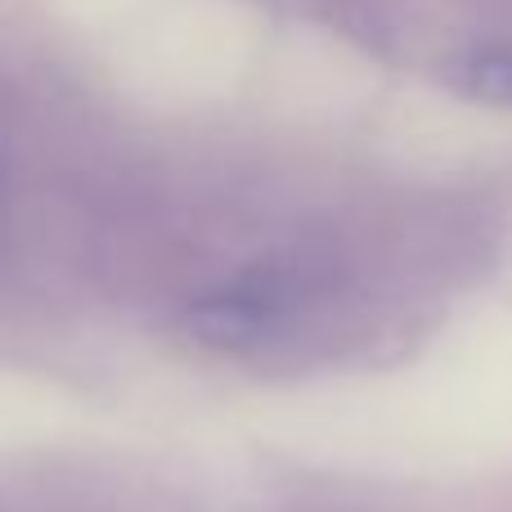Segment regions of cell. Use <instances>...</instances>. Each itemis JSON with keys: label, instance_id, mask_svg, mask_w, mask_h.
<instances>
[{"label": "cell", "instance_id": "obj_1", "mask_svg": "<svg viewBox=\"0 0 512 512\" xmlns=\"http://www.w3.org/2000/svg\"><path fill=\"white\" fill-rule=\"evenodd\" d=\"M454 86L468 99H490V104H508L512 99V41H477L454 59Z\"/></svg>", "mask_w": 512, "mask_h": 512}]
</instances>
